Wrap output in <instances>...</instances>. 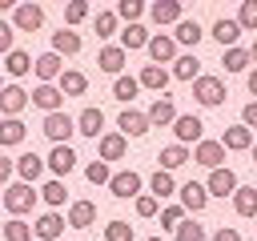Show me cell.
Wrapping results in <instances>:
<instances>
[{
    "label": "cell",
    "mask_w": 257,
    "mask_h": 241,
    "mask_svg": "<svg viewBox=\"0 0 257 241\" xmlns=\"http://www.w3.org/2000/svg\"><path fill=\"white\" fill-rule=\"evenodd\" d=\"M225 96H229V92H225V80H221V76H197V80H193V100H197V104L217 108Z\"/></svg>",
    "instance_id": "6da1fadb"
},
{
    "label": "cell",
    "mask_w": 257,
    "mask_h": 241,
    "mask_svg": "<svg viewBox=\"0 0 257 241\" xmlns=\"http://www.w3.org/2000/svg\"><path fill=\"white\" fill-rule=\"evenodd\" d=\"M40 129H44V137H48L52 145H68V137L76 133V120H72V116H68L64 108H60V112H48Z\"/></svg>",
    "instance_id": "7a4b0ae2"
},
{
    "label": "cell",
    "mask_w": 257,
    "mask_h": 241,
    "mask_svg": "<svg viewBox=\"0 0 257 241\" xmlns=\"http://www.w3.org/2000/svg\"><path fill=\"white\" fill-rule=\"evenodd\" d=\"M36 205V193H32V185H24V181H16V185H8L4 189V209L12 213V217H20V213H28Z\"/></svg>",
    "instance_id": "3957f363"
},
{
    "label": "cell",
    "mask_w": 257,
    "mask_h": 241,
    "mask_svg": "<svg viewBox=\"0 0 257 241\" xmlns=\"http://www.w3.org/2000/svg\"><path fill=\"white\" fill-rule=\"evenodd\" d=\"M44 24V8L40 4H16L12 8V28L16 32H36Z\"/></svg>",
    "instance_id": "277c9868"
},
{
    "label": "cell",
    "mask_w": 257,
    "mask_h": 241,
    "mask_svg": "<svg viewBox=\"0 0 257 241\" xmlns=\"http://www.w3.org/2000/svg\"><path fill=\"white\" fill-rule=\"evenodd\" d=\"M28 104L44 108V116H48V112H60V104H64V92H60L56 84H36V88L28 92Z\"/></svg>",
    "instance_id": "5b68a950"
},
{
    "label": "cell",
    "mask_w": 257,
    "mask_h": 241,
    "mask_svg": "<svg viewBox=\"0 0 257 241\" xmlns=\"http://www.w3.org/2000/svg\"><path fill=\"white\" fill-rule=\"evenodd\" d=\"M173 133H177V145H189V141H193V145H201V141H205V137H201V133H205V125H201V116H193V112L177 116V120H173Z\"/></svg>",
    "instance_id": "8992f818"
},
{
    "label": "cell",
    "mask_w": 257,
    "mask_h": 241,
    "mask_svg": "<svg viewBox=\"0 0 257 241\" xmlns=\"http://www.w3.org/2000/svg\"><path fill=\"white\" fill-rule=\"evenodd\" d=\"M108 189H112V197H120V201H137L141 197V173H133V169H124V173H112V181H108Z\"/></svg>",
    "instance_id": "52a82bcc"
},
{
    "label": "cell",
    "mask_w": 257,
    "mask_h": 241,
    "mask_svg": "<svg viewBox=\"0 0 257 241\" xmlns=\"http://www.w3.org/2000/svg\"><path fill=\"white\" fill-rule=\"evenodd\" d=\"M28 108V92L20 84H4L0 88V116H20Z\"/></svg>",
    "instance_id": "ba28073f"
},
{
    "label": "cell",
    "mask_w": 257,
    "mask_h": 241,
    "mask_svg": "<svg viewBox=\"0 0 257 241\" xmlns=\"http://www.w3.org/2000/svg\"><path fill=\"white\" fill-rule=\"evenodd\" d=\"M149 56H153V64H173L177 60V40L173 36H165V32H157V36H149Z\"/></svg>",
    "instance_id": "9c48e42d"
},
{
    "label": "cell",
    "mask_w": 257,
    "mask_h": 241,
    "mask_svg": "<svg viewBox=\"0 0 257 241\" xmlns=\"http://www.w3.org/2000/svg\"><path fill=\"white\" fill-rule=\"evenodd\" d=\"M205 189H209V197H233L237 193V177H233V169H213L209 173V181H205Z\"/></svg>",
    "instance_id": "30bf717a"
},
{
    "label": "cell",
    "mask_w": 257,
    "mask_h": 241,
    "mask_svg": "<svg viewBox=\"0 0 257 241\" xmlns=\"http://www.w3.org/2000/svg\"><path fill=\"white\" fill-rule=\"evenodd\" d=\"M124 56H128V52H124L120 44H104V48L96 52V68H100V72H108V76H120Z\"/></svg>",
    "instance_id": "8fae6325"
},
{
    "label": "cell",
    "mask_w": 257,
    "mask_h": 241,
    "mask_svg": "<svg viewBox=\"0 0 257 241\" xmlns=\"http://www.w3.org/2000/svg\"><path fill=\"white\" fill-rule=\"evenodd\" d=\"M193 161L213 173V169H221V161H225V145H221V141H201V145L193 149Z\"/></svg>",
    "instance_id": "7c38bea8"
},
{
    "label": "cell",
    "mask_w": 257,
    "mask_h": 241,
    "mask_svg": "<svg viewBox=\"0 0 257 241\" xmlns=\"http://www.w3.org/2000/svg\"><path fill=\"white\" fill-rule=\"evenodd\" d=\"M52 173H56V181L60 177H68L72 169H76V153L68 149V145H52V153H48V161H44Z\"/></svg>",
    "instance_id": "4fadbf2b"
},
{
    "label": "cell",
    "mask_w": 257,
    "mask_h": 241,
    "mask_svg": "<svg viewBox=\"0 0 257 241\" xmlns=\"http://www.w3.org/2000/svg\"><path fill=\"white\" fill-rule=\"evenodd\" d=\"M32 68H36L40 84H52V80H60V72H64V60H60L56 52H44V56H36V60H32Z\"/></svg>",
    "instance_id": "5bb4252c"
},
{
    "label": "cell",
    "mask_w": 257,
    "mask_h": 241,
    "mask_svg": "<svg viewBox=\"0 0 257 241\" xmlns=\"http://www.w3.org/2000/svg\"><path fill=\"white\" fill-rule=\"evenodd\" d=\"M116 129H120V137H145V133H149V116L137 112V108H124V112L116 116Z\"/></svg>",
    "instance_id": "9a60e30c"
},
{
    "label": "cell",
    "mask_w": 257,
    "mask_h": 241,
    "mask_svg": "<svg viewBox=\"0 0 257 241\" xmlns=\"http://www.w3.org/2000/svg\"><path fill=\"white\" fill-rule=\"evenodd\" d=\"M124 149H128V137H120V133H100L96 153H100V161H104V165H108V161H120V157H124Z\"/></svg>",
    "instance_id": "2e32d148"
},
{
    "label": "cell",
    "mask_w": 257,
    "mask_h": 241,
    "mask_svg": "<svg viewBox=\"0 0 257 241\" xmlns=\"http://www.w3.org/2000/svg\"><path fill=\"white\" fill-rule=\"evenodd\" d=\"M177 193H181V209H189V213H201V209L209 205V189H205V185H197V181L181 185Z\"/></svg>",
    "instance_id": "e0dca14e"
},
{
    "label": "cell",
    "mask_w": 257,
    "mask_h": 241,
    "mask_svg": "<svg viewBox=\"0 0 257 241\" xmlns=\"http://www.w3.org/2000/svg\"><path fill=\"white\" fill-rule=\"evenodd\" d=\"M64 225H68V221H64L60 213H44V217H36V225H32V233H36L40 241H56V237L64 233Z\"/></svg>",
    "instance_id": "ac0fdd59"
},
{
    "label": "cell",
    "mask_w": 257,
    "mask_h": 241,
    "mask_svg": "<svg viewBox=\"0 0 257 241\" xmlns=\"http://www.w3.org/2000/svg\"><path fill=\"white\" fill-rule=\"evenodd\" d=\"M185 8H181V0H157L153 8H149V16L157 20V24H181L185 16H181Z\"/></svg>",
    "instance_id": "d6986e66"
},
{
    "label": "cell",
    "mask_w": 257,
    "mask_h": 241,
    "mask_svg": "<svg viewBox=\"0 0 257 241\" xmlns=\"http://www.w3.org/2000/svg\"><path fill=\"white\" fill-rule=\"evenodd\" d=\"M145 116H149V125H161V129H165V125H173V120H177V104H173L169 96H157V100L149 104V112H145Z\"/></svg>",
    "instance_id": "ffe728a7"
},
{
    "label": "cell",
    "mask_w": 257,
    "mask_h": 241,
    "mask_svg": "<svg viewBox=\"0 0 257 241\" xmlns=\"http://www.w3.org/2000/svg\"><path fill=\"white\" fill-rule=\"evenodd\" d=\"M68 225H72V229L96 225V205H92V201H72V205H68Z\"/></svg>",
    "instance_id": "44dd1931"
},
{
    "label": "cell",
    "mask_w": 257,
    "mask_h": 241,
    "mask_svg": "<svg viewBox=\"0 0 257 241\" xmlns=\"http://www.w3.org/2000/svg\"><path fill=\"white\" fill-rule=\"evenodd\" d=\"M28 137V125L20 120V116H4L0 120V149H8V145H20Z\"/></svg>",
    "instance_id": "7402d4cb"
},
{
    "label": "cell",
    "mask_w": 257,
    "mask_h": 241,
    "mask_svg": "<svg viewBox=\"0 0 257 241\" xmlns=\"http://www.w3.org/2000/svg\"><path fill=\"white\" fill-rule=\"evenodd\" d=\"M233 209H237V217H257V185H237Z\"/></svg>",
    "instance_id": "603a6c76"
},
{
    "label": "cell",
    "mask_w": 257,
    "mask_h": 241,
    "mask_svg": "<svg viewBox=\"0 0 257 241\" xmlns=\"http://www.w3.org/2000/svg\"><path fill=\"white\" fill-rule=\"evenodd\" d=\"M237 36H241V24L229 20V16H221V20L213 24V40H217L221 48H237Z\"/></svg>",
    "instance_id": "cb8c5ba5"
},
{
    "label": "cell",
    "mask_w": 257,
    "mask_h": 241,
    "mask_svg": "<svg viewBox=\"0 0 257 241\" xmlns=\"http://www.w3.org/2000/svg\"><path fill=\"white\" fill-rule=\"evenodd\" d=\"M52 52H56V56H76V52H80V32H72V28L52 32Z\"/></svg>",
    "instance_id": "d4e9b609"
},
{
    "label": "cell",
    "mask_w": 257,
    "mask_h": 241,
    "mask_svg": "<svg viewBox=\"0 0 257 241\" xmlns=\"http://www.w3.org/2000/svg\"><path fill=\"white\" fill-rule=\"evenodd\" d=\"M56 88H60L64 96H84L88 76H84V72H76V68H64V72H60V80H56Z\"/></svg>",
    "instance_id": "484cf974"
},
{
    "label": "cell",
    "mask_w": 257,
    "mask_h": 241,
    "mask_svg": "<svg viewBox=\"0 0 257 241\" xmlns=\"http://www.w3.org/2000/svg\"><path fill=\"white\" fill-rule=\"evenodd\" d=\"M100 129H104V112L88 104V108L76 116V133H84V137H92V141H96V137H100Z\"/></svg>",
    "instance_id": "4316f807"
},
{
    "label": "cell",
    "mask_w": 257,
    "mask_h": 241,
    "mask_svg": "<svg viewBox=\"0 0 257 241\" xmlns=\"http://www.w3.org/2000/svg\"><path fill=\"white\" fill-rule=\"evenodd\" d=\"M221 145L233 149V153H245V149H253V133H249L245 125H229L225 137H221Z\"/></svg>",
    "instance_id": "83f0119b"
},
{
    "label": "cell",
    "mask_w": 257,
    "mask_h": 241,
    "mask_svg": "<svg viewBox=\"0 0 257 241\" xmlns=\"http://www.w3.org/2000/svg\"><path fill=\"white\" fill-rule=\"evenodd\" d=\"M157 161H161V169H165V173H173V169L189 165V161H193V153H189L185 145H169V149H161V157H157Z\"/></svg>",
    "instance_id": "f1b7e54d"
},
{
    "label": "cell",
    "mask_w": 257,
    "mask_h": 241,
    "mask_svg": "<svg viewBox=\"0 0 257 241\" xmlns=\"http://www.w3.org/2000/svg\"><path fill=\"white\" fill-rule=\"evenodd\" d=\"M16 173H20V181H24V185H32V181L44 173V157H36V153L16 157Z\"/></svg>",
    "instance_id": "f546056e"
},
{
    "label": "cell",
    "mask_w": 257,
    "mask_h": 241,
    "mask_svg": "<svg viewBox=\"0 0 257 241\" xmlns=\"http://www.w3.org/2000/svg\"><path fill=\"white\" fill-rule=\"evenodd\" d=\"M137 84H141V88H153V92H161V88L169 84V72H165L161 64H145V68H141V76H137Z\"/></svg>",
    "instance_id": "4dcf8cb0"
},
{
    "label": "cell",
    "mask_w": 257,
    "mask_h": 241,
    "mask_svg": "<svg viewBox=\"0 0 257 241\" xmlns=\"http://www.w3.org/2000/svg\"><path fill=\"white\" fill-rule=\"evenodd\" d=\"M120 48H124V52H133V48H149V32H145V24H124V32H120Z\"/></svg>",
    "instance_id": "1f68e13d"
},
{
    "label": "cell",
    "mask_w": 257,
    "mask_h": 241,
    "mask_svg": "<svg viewBox=\"0 0 257 241\" xmlns=\"http://www.w3.org/2000/svg\"><path fill=\"white\" fill-rule=\"evenodd\" d=\"M173 76H177V80H197V76H201V60H197L193 52L177 56V60H173Z\"/></svg>",
    "instance_id": "d6a6232c"
},
{
    "label": "cell",
    "mask_w": 257,
    "mask_h": 241,
    "mask_svg": "<svg viewBox=\"0 0 257 241\" xmlns=\"http://www.w3.org/2000/svg\"><path fill=\"white\" fill-rule=\"evenodd\" d=\"M4 68H8V76H28V72H32V56L20 52V48H12V52L4 56Z\"/></svg>",
    "instance_id": "836d02e7"
},
{
    "label": "cell",
    "mask_w": 257,
    "mask_h": 241,
    "mask_svg": "<svg viewBox=\"0 0 257 241\" xmlns=\"http://www.w3.org/2000/svg\"><path fill=\"white\" fill-rule=\"evenodd\" d=\"M149 189H153V197L161 201V197H173V193H177V181H173V173L157 169V173L149 177Z\"/></svg>",
    "instance_id": "e575fe53"
},
{
    "label": "cell",
    "mask_w": 257,
    "mask_h": 241,
    "mask_svg": "<svg viewBox=\"0 0 257 241\" xmlns=\"http://www.w3.org/2000/svg\"><path fill=\"white\" fill-rule=\"evenodd\" d=\"M201 36H205V32H201V24H197V20H181V24H177V32H173V40H177V44H197Z\"/></svg>",
    "instance_id": "d590c367"
},
{
    "label": "cell",
    "mask_w": 257,
    "mask_h": 241,
    "mask_svg": "<svg viewBox=\"0 0 257 241\" xmlns=\"http://www.w3.org/2000/svg\"><path fill=\"white\" fill-rule=\"evenodd\" d=\"M137 92H141L137 76H116V80H112V96H116V100H133Z\"/></svg>",
    "instance_id": "8d00e7d4"
},
{
    "label": "cell",
    "mask_w": 257,
    "mask_h": 241,
    "mask_svg": "<svg viewBox=\"0 0 257 241\" xmlns=\"http://www.w3.org/2000/svg\"><path fill=\"white\" fill-rule=\"evenodd\" d=\"M40 197H44V201L56 209V205H64V201H68V189H64V181H56V177H52V181L40 189Z\"/></svg>",
    "instance_id": "74e56055"
},
{
    "label": "cell",
    "mask_w": 257,
    "mask_h": 241,
    "mask_svg": "<svg viewBox=\"0 0 257 241\" xmlns=\"http://www.w3.org/2000/svg\"><path fill=\"white\" fill-rule=\"evenodd\" d=\"M4 241H32V225L20 221V217H12V221L4 225Z\"/></svg>",
    "instance_id": "f35d334b"
},
{
    "label": "cell",
    "mask_w": 257,
    "mask_h": 241,
    "mask_svg": "<svg viewBox=\"0 0 257 241\" xmlns=\"http://www.w3.org/2000/svg\"><path fill=\"white\" fill-rule=\"evenodd\" d=\"M233 20L241 24V32H257V0H245V4H241V12H237Z\"/></svg>",
    "instance_id": "ab89813d"
},
{
    "label": "cell",
    "mask_w": 257,
    "mask_h": 241,
    "mask_svg": "<svg viewBox=\"0 0 257 241\" xmlns=\"http://www.w3.org/2000/svg\"><path fill=\"white\" fill-rule=\"evenodd\" d=\"M141 16H145V4H141V0H120V4H116V20H128V24H137Z\"/></svg>",
    "instance_id": "60d3db41"
},
{
    "label": "cell",
    "mask_w": 257,
    "mask_h": 241,
    "mask_svg": "<svg viewBox=\"0 0 257 241\" xmlns=\"http://www.w3.org/2000/svg\"><path fill=\"white\" fill-rule=\"evenodd\" d=\"M249 68V52L245 48H225V72H245Z\"/></svg>",
    "instance_id": "b9f144b4"
},
{
    "label": "cell",
    "mask_w": 257,
    "mask_h": 241,
    "mask_svg": "<svg viewBox=\"0 0 257 241\" xmlns=\"http://www.w3.org/2000/svg\"><path fill=\"white\" fill-rule=\"evenodd\" d=\"M84 177H88L92 185H108V181H112V173H108V165H104L100 157H96V161H88V169H84Z\"/></svg>",
    "instance_id": "7bdbcfd3"
},
{
    "label": "cell",
    "mask_w": 257,
    "mask_h": 241,
    "mask_svg": "<svg viewBox=\"0 0 257 241\" xmlns=\"http://www.w3.org/2000/svg\"><path fill=\"white\" fill-rule=\"evenodd\" d=\"M104 241H133V225L128 221H108L104 225Z\"/></svg>",
    "instance_id": "ee69618b"
},
{
    "label": "cell",
    "mask_w": 257,
    "mask_h": 241,
    "mask_svg": "<svg viewBox=\"0 0 257 241\" xmlns=\"http://www.w3.org/2000/svg\"><path fill=\"white\" fill-rule=\"evenodd\" d=\"M177 241H209V233L201 225H193V221H181L177 225Z\"/></svg>",
    "instance_id": "f6af8a7d"
},
{
    "label": "cell",
    "mask_w": 257,
    "mask_h": 241,
    "mask_svg": "<svg viewBox=\"0 0 257 241\" xmlns=\"http://www.w3.org/2000/svg\"><path fill=\"white\" fill-rule=\"evenodd\" d=\"M84 16H88V4H84V0H72V4H64V24H68V28H72V24H80Z\"/></svg>",
    "instance_id": "bcb514c9"
},
{
    "label": "cell",
    "mask_w": 257,
    "mask_h": 241,
    "mask_svg": "<svg viewBox=\"0 0 257 241\" xmlns=\"http://www.w3.org/2000/svg\"><path fill=\"white\" fill-rule=\"evenodd\" d=\"M112 32H116V12H96V36L108 40Z\"/></svg>",
    "instance_id": "7dc6e473"
},
{
    "label": "cell",
    "mask_w": 257,
    "mask_h": 241,
    "mask_svg": "<svg viewBox=\"0 0 257 241\" xmlns=\"http://www.w3.org/2000/svg\"><path fill=\"white\" fill-rule=\"evenodd\" d=\"M181 221H185V209H181V205L161 209V225H165V229H173V233H177V225H181Z\"/></svg>",
    "instance_id": "c3c4849f"
},
{
    "label": "cell",
    "mask_w": 257,
    "mask_h": 241,
    "mask_svg": "<svg viewBox=\"0 0 257 241\" xmlns=\"http://www.w3.org/2000/svg\"><path fill=\"white\" fill-rule=\"evenodd\" d=\"M157 209H161V201H157L153 193H141V197H137V217H153Z\"/></svg>",
    "instance_id": "681fc988"
},
{
    "label": "cell",
    "mask_w": 257,
    "mask_h": 241,
    "mask_svg": "<svg viewBox=\"0 0 257 241\" xmlns=\"http://www.w3.org/2000/svg\"><path fill=\"white\" fill-rule=\"evenodd\" d=\"M12 36H16V28H12L8 20H0V52H4V56L12 52Z\"/></svg>",
    "instance_id": "f907efd6"
},
{
    "label": "cell",
    "mask_w": 257,
    "mask_h": 241,
    "mask_svg": "<svg viewBox=\"0 0 257 241\" xmlns=\"http://www.w3.org/2000/svg\"><path fill=\"white\" fill-rule=\"evenodd\" d=\"M241 125H245V129H249V133H253V129H257V100H249V104H245V108H241Z\"/></svg>",
    "instance_id": "816d5d0a"
},
{
    "label": "cell",
    "mask_w": 257,
    "mask_h": 241,
    "mask_svg": "<svg viewBox=\"0 0 257 241\" xmlns=\"http://www.w3.org/2000/svg\"><path fill=\"white\" fill-rule=\"evenodd\" d=\"M209 241H241V233H237L233 225H221V229H217V233H213Z\"/></svg>",
    "instance_id": "f5cc1de1"
},
{
    "label": "cell",
    "mask_w": 257,
    "mask_h": 241,
    "mask_svg": "<svg viewBox=\"0 0 257 241\" xmlns=\"http://www.w3.org/2000/svg\"><path fill=\"white\" fill-rule=\"evenodd\" d=\"M12 173H16V161H8V157L0 153V185H4V181H8Z\"/></svg>",
    "instance_id": "db71d44e"
},
{
    "label": "cell",
    "mask_w": 257,
    "mask_h": 241,
    "mask_svg": "<svg viewBox=\"0 0 257 241\" xmlns=\"http://www.w3.org/2000/svg\"><path fill=\"white\" fill-rule=\"evenodd\" d=\"M249 92H253V96H257V68H253V72H249Z\"/></svg>",
    "instance_id": "11a10c76"
},
{
    "label": "cell",
    "mask_w": 257,
    "mask_h": 241,
    "mask_svg": "<svg viewBox=\"0 0 257 241\" xmlns=\"http://www.w3.org/2000/svg\"><path fill=\"white\" fill-rule=\"evenodd\" d=\"M8 8H16V4L12 0H0V12H8Z\"/></svg>",
    "instance_id": "9f6ffc18"
},
{
    "label": "cell",
    "mask_w": 257,
    "mask_h": 241,
    "mask_svg": "<svg viewBox=\"0 0 257 241\" xmlns=\"http://www.w3.org/2000/svg\"><path fill=\"white\" fill-rule=\"evenodd\" d=\"M249 60H257V40H253V48H249Z\"/></svg>",
    "instance_id": "6f0895ef"
},
{
    "label": "cell",
    "mask_w": 257,
    "mask_h": 241,
    "mask_svg": "<svg viewBox=\"0 0 257 241\" xmlns=\"http://www.w3.org/2000/svg\"><path fill=\"white\" fill-rule=\"evenodd\" d=\"M249 153H253V165H257V141H253V149H249Z\"/></svg>",
    "instance_id": "680465c9"
},
{
    "label": "cell",
    "mask_w": 257,
    "mask_h": 241,
    "mask_svg": "<svg viewBox=\"0 0 257 241\" xmlns=\"http://www.w3.org/2000/svg\"><path fill=\"white\" fill-rule=\"evenodd\" d=\"M149 241H165V237H149Z\"/></svg>",
    "instance_id": "91938a15"
}]
</instances>
